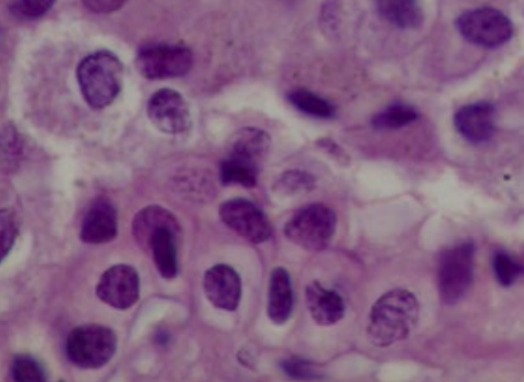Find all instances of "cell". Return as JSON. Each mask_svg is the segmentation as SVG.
<instances>
[{
  "label": "cell",
  "mask_w": 524,
  "mask_h": 382,
  "mask_svg": "<svg viewBox=\"0 0 524 382\" xmlns=\"http://www.w3.org/2000/svg\"><path fill=\"white\" fill-rule=\"evenodd\" d=\"M55 0H16L13 11L26 20H36L52 9Z\"/></svg>",
  "instance_id": "83f0119b"
},
{
  "label": "cell",
  "mask_w": 524,
  "mask_h": 382,
  "mask_svg": "<svg viewBox=\"0 0 524 382\" xmlns=\"http://www.w3.org/2000/svg\"><path fill=\"white\" fill-rule=\"evenodd\" d=\"M260 170L247 167L238 163V161L231 158H225L219 167V178L220 182L224 186H232V184H238L245 188H254L257 186L259 181Z\"/></svg>",
  "instance_id": "603a6c76"
},
{
  "label": "cell",
  "mask_w": 524,
  "mask_h": 382,
  "mask_svg": "<svg viewBox=\"0 0 524 382\" xmlns=\"http://www.w3.org/2000/svg\"><path fill=\"white\" fill-rule=\"evenodd\" d=\"M495 107L489 101L464 105L454 115L455 130L473 145L485 144L495 133Z\"/></svg>",
  "instance_id": "7c38bea8"
},
{
  "label": "cell",
  "mask_w": 524,
  "mask_h": 382,
  "mask_svg": "<svg viewBox=\"0 0 524 382\" xmlns=\"http://www.w3.org/2000/svg\"><path fill=\"white\" fill-rule=\"evenodd\" d=\"M96 294L105 305L128 310L140 298L139 273L130 265H114L101 275Z\"/></svg>",
  "instance_id": "30bf717a"
},
{
  "label": "cell",
  "mask_w": 524,
  "mask_h": 382,
  "mask_svg": "<svg viewBox=\"0 0 524 382\" xmlns=\"http://www.w3.org/2000/svg\"><path fill=\"white\" fill-rule=\"evenodd\" d=\"M204 292L211 305L219 310L236 311L242 297V280L232 266L219 264L204 275Z\"/></svg>",
  "instance_id": "8fae6325"
},
{
  "label": "cell",
  "mask_w": 524,
  "mask_h": 382,
  "mask_svg": "<svg viewBox=\"0 0 524 382\" xmlns=\"http://www.w3.org/2000/svg\"><path fill=\"white\" fill-rule=\"evenodd\" d=\"M118 236L116 207L108 200L99 199L90 206L82 222L80 238L87 245H104Z\"/></svg>",
  "instance_id": "4fadbf2b"
},
{
  "label": "cell",
  "mask_w": 524,
  "mask_h": 382,
  "mask_svg": "<svg viewBox=\"0 0 524 382\" xmlns=\"http://www.w3.org/2000/svg\"><path fill=\"white\" fill-rule=\"evenodd\" d=\"M147 115L154 126L167 135H183L192 126L186 100L172 89H162L151 96L147 104Z\"/></svg>",
  "instance_id": "9c48e42d"
},
{
  "label": "cell",
  "mask_w": 524,
  "mask_h": 382,
  "mask_svg": "<svg viewBox=\"0 0 524 382\" xmlns=\"http://www.w3.org/2000/svg\"><path fill=\"white\" fill-rule=\"evenodd\" d=\"M475 246L470 241L450 247L440 255L438 289L445 305H455L466 296L473 279Z\"/></svg>",
  "instance_id": "5b68a950"
},
{
  "label": "cell",
  "mask_w": 524,
  "mask_h": 382,
  "mask_svg": "<svg viewBox=\"0 0 524 382\" xmlns=\"http://www.w3.org/2000/svg\"><path fill=\"white\" fill-rule=\"evenodd\" d=\"M320 146L323 147L326 153L334 155L335 158H337L338 163H343V160L347 159V156L343 153V150L330 140H324L323 142H320Z\"/></svg>",
  "instance_id": "f546056e"
},
{
  "label": "cell",
  "mask_w": 524,
  "mask_h": 382,
  "mask_svg": "<svg viewBox=\"0 0 524 382\" xmlns=\"http://www.w3.org/2000/svg\"><path fill=\"white\" fill-rule=\"evenodd\" d=\"M316 188V178L303 170H288L274 183V192L284 197L306 195Z\"/></svg>",
  "instance_id": "7402d4cb"
},
{
  "label": "cell",
  "mask_w": 524,
  "mask_h": 382,
  "mask_svg": "<svg viewBox=\"0 0 524 382\" xmlns=\"http://www.w3.org/2000/svg\"><path fill=\"white\" fill-rule=\"evenodd\" d=\"M167 225H179L176 216L162 206H147L133 219V237L141 248H145L147 241L156 230L167 227Z\"/></svg>",
  "instance_id": "d6986e66"
},
{
  "label": "cell",
  "mask_w": 524,
  "mask_h": 382,
  "mask_svg": "<svg viewBox=\"0 0 524 382\" xmlns=\"http://www.w3.org/2000/svg\"><path fill=\"white\" fill-rule=\"evenodd\" d=\"M127 0H84V4L91 12L98 15H109L121 9Z\"/></svg>",
  "instance_id": "f1b7e54d"
},
{
  "label": "cell",
  "mask_w": 524,
  "mask_h": 382,
  "mask_svg": "<svg viewBox=\"0 0 524 382\" xmlns=\"http://www.w3.org/2000/svg\"><path fill=\"white\" fill-rule=\"evenodd\" d=\"M219 216L229 229L248 242L260 245L273 236L269 219L254 202L245 199H233L220 205Z\"/></svg>",
  "instance_id": "ba28073f"
},
{
  "label": "cell",
  "mask_w": 524,
  "mask_h": 382,
  "mask_svg": "<svg viewBox=\"0 0 524 382\" xmlns=\"http://www.w3.org/2000/svg\"><path fill=\"white\" fill-rule=\"evenodd\" d=\"M420 316L415 294L395 288L386 292L371 308L367 335L378 347H390L409 337Z\"/></svg>",
  "instance_id": "6da1fadb"
},
{
  "label": "cell",
  "mask_w": 524,
  "mask_h": 382,
  "mask_svg": "<svg viewBox=\"0 0 524 382\" xmlns=\"http://www.w3.org/2000/svg\"><path fill=\"white\" fill-rule=\"evenodd\" d=\"M179 225L160 228L149 238L144 250L149 252L164 279L172 280L178 274L177 236Z\"/></svg>",
  "instance_id": "9a60e30c"
},
{
  "label": "cell",
  "mask_w": 524,
  "mask_h": 382,
  "mask_svg": "<svg viewBox=\"0 0 524 382\" xmlns=\"http://www.w3.org/2000/svg\"><path fill=\"white\" fill-rule=\"evenodd\" d=\"M270 145V136L265 131L243 128L234 135L227 156L248 167L261 170L268 158Z\"/></svg>",
  "instance_id": "5bb4252c"
},
{
  "label": "cell",
  "mask_w": 524,
  "mask_h": 382,
  "mask_svg": "<svg viewBox=\"0 0 524 382\" xmlns=\"http://www.w3.org/2000/svg\"><path fill=\"white\" fill-rule=\"evenodd\" d=\"M68 360L85 370H98L108 365L117 352V335L107 326L89 324L78 326L68 335Z\"/></svg>",
  "instance_id": "277c9868"
},
{
  "label": "cell",
  "mask_w": 524,
  "mask_h": 382,
  "mask_svg": "<svg viewBox=\"0 0 524 382\" xmlns=\"http://www.w3.org/2000/svg\"><path fill=\"white\" fill-rule=\"evenodd\" d=\"M464 39L481 48L495 49L507 44L513 36V23L495 8H477L464 12L457 20Z\"/></svg>",
  "instance_id": "8992f818"
},
{
  "label": "cell",
  "mask_w": 524,
  "mask_h": 382,
  "mask_svg": "<svg viewBox=\"0 0 524 382\" xmlns=\"http://www.w3.org/2000/svg\"><path fill=\"white\" fill-rule=\"evenodd\" d=\"M379 15L401 30L420 29L424 11L418 0H375Z\"/></svg>",
  "instance_id": "ac0fdd59"
},
{
  "label": "cell",
  "mask_w": 524,
  "mask_h": 382,
  "mask_svg": "<svg viewBox=\"0 0 524 382\" xmlns=\"http://www.w3.org/2000/svg\"><path fill=\"white\" fill-rule=\"evenodd\" d=\"M283 371L292 379L314 380L323 377L314 363L303 360V358L292 357L282 362Z\"/></svg>",
  "instance_id": "484cf974"
},
{
  "label": "cell",
  "mask_w": 524,
  "mask_h": 382,
  "mask_svg": "<svg viewBox=\"0 0 524 382\" xmlns=\"http://www.w3.org/2000/svg\"><path fill=\"white\" fill-rule=\"evenodd\" d=\"M123 75V64L116 54L100 50L87 55L77 68V80L89 107H109L122 90Z\"/></svg>",
  "instance_id": "7a4b0ae2"
},
{
  "label": "cell",
  "mask_w": 524,
  "mask_h": 382,
  "mask_svg": "<svg viewBox=\"0 0 524 382\" xmlns=\"http://www.w3.org/2000/svg\"><path fill=\"white\" fill-rule=\"evenodd\" d=\"M306 303L312 320L320 326L338 324L346 314V305L339 293L314 282L306 288Z\"/></svg>",
  "instance_id": "2e32d148"
},
{
  "label": "cell",
  "mask_w": 524,
  "mask_h": 382,
  "mask_svg": "<svg viewBox=\"0 0 524 382\" xmlns=\"http://www.w3.org/2000/svg\"><path fill=\"white\" fill-rule=\"evenodd\" d=\"M493 268L496 280L505 288L512 287L524 273L523 266L519 264L517 260H514L509 253L504 251L495 253Z\"/></svg>",
  "instance_id": "cb8c5ba5"
},
{
  "label": "cell",
  "mask_w": 524,
  "mask_h": 382,
  "mask_svg": "<svg viewBox=\"0 0 524 382\" xmlns=\"http://www.w3.org/2000/svg\"><path fill=\"white\" fill-rule=\"evenodd\" d=\"M136 66L147 80L178 78L191 71L193 54L183 45L151 44L137 54Z\"/></svg>",
  "instance_id": "52a82bcc"
},
{
  "label": "cell",
  "mask_w": 524,
  "mask_h": 382,
  "mask_svg": "<svg viewBox=\"0 0 524 382\" xmlns=\"http://www.w3.org/2000/svg\"><path fill=\"white\" fill-rule=\"evenodd\" d=\"M12 376L18 382L47 381L43 367L35 358L27 356V354L15 357L12 363Z\"/></svg>",
  "instance_id": "d4e9b609"
},
{
  "label": "cell",
  "mask_w": 524,
  "mask_h": 382,
  "mask_svg": "<svg viewBox=\"0 0 524 382\" xmlns=\"http://www.w3.org/2000/svg\"><path fill=\"white\" fill-rule=\"evenodd\" d=\"M2 238H0V257L6 259L9 251L15 245L18 236V223L15 213L11 209L2 210Z\"/></svg>",
  "instance_id": "4316f807"
},
{
  "label": "cell",
  "mask_w": 524,
  "mask_h": 382,
  "mask_svg": "<svg viewBox=\"0 0 524 382\" xmlns=\"http://www.w3.org/2000/svg\"><path fill=\"white\" fill-rule=\"evenodd\" d=\"M417 119L418 112L415 108L411 107V105L397 103L389 105L388 108L375 114L371 124L376 130L393 131L407 127L409 124L416 122Z\"/></svg>",
  "instance_id": "44dd1931"
},
{
  "label": "cell",
  "mask_w": 524,
  "mask_h": 382,
  "mask_svg": "<svg viewBox=\"0 0 524 382\" xmlns=\"http://www.w3.org/2000/svg\"><path fill=\"white\" fill-rule=\"evenodd\" d=\"M289 103L301 113L319 119H332L337 110L328 100L306 89H296L288 94Z\"/></svg>",
  "instance_id": "ffe728a7"
},
{
  "label": "cell",
  "mask_w": 524,
  "mask_h": 382,
  "mask_svg": "<svg viewBox=\"0 0 524 382\" xmlns=\"http://www.w3.org/2000/svg\"><path fill=\"white\" fill-rule=\"evenodd\" d=\"M293 289L291 276L284 268H275L270 275L268 316L275 325H284L291 319Z\"/></svg>",
  "instance_id": "e0dca14e"
},
{
  "label": "cell",
  "mask_w": 524,
  "mask_h": 382,
  "mask_svg": "<svg viewBox=\"0 0 524 382\" xmlns=\"http://www.w3.org/2000/svg\"><path fill=\"white\" fill-rule=\"evenodd\" d=\"M337 230V215L324 204H311L296 211L284 225V234L303 250L319 252L328 248Z\"/></svg>",
  "instance_id": "3957f363"
}]
</instances>
